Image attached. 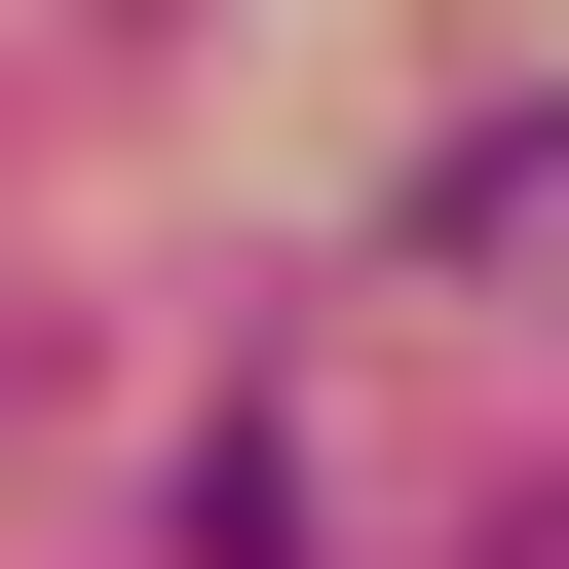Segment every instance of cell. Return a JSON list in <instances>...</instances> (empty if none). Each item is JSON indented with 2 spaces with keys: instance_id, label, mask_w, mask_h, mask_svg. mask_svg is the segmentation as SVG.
I'll return each mask as SVG.
<instances>
[{
  "instance_id": "obj_1",
  "label": "cell",
  "mask_w": 569,
  "mask_h": 569,
  "mask_svg": "<svg viewBox=\"0 0 569 569\" xmlns=\"http://www.w3.org/2000/svg\"><path fill=\"white\" fill-rule=\"evenodd\" d=\"M418 228H569V77H493V152H456Z\"/></svg>"
}]
</instances>
